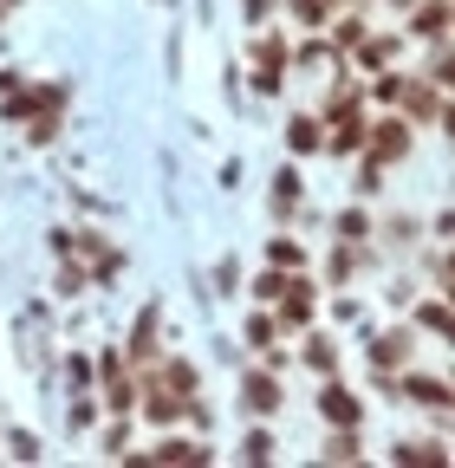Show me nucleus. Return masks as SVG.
<instances>
[{
    "instance_id": "obj_42",
    "label": "nucleus",
    "mask_w": 455,
    "mask_h": 468,
    "mask_svg": "<svg viewBox=\"0 0 455 468\" xmlns=\"http://www.w3.org/2000/svg\"><path fill=\"white\" fill-rule=\"evenodd\" d=\"M7 455H20V462H33V455H39V436H26V430H14V436H7Z\"/></svg>"
},
{
    "instance_id": "obj_9",
    "label": "nucleus",
    "mask_w": 455,
    "mask_h": 468,
    "mask_svg": "<svg viewBox=\"0 0 455 468\" xmlns=\"http://www.w3.org/2000/svg\"><path fill=\"white\" fill-rule=\"evenodd\" d=\"M280 403H287L280 371H273V365H248V371H241V410L267 423V417H280Z\"/></svg>"
},
{
    "instance_id": "obj_29",
    "label": "nucleus",
    "mask_w": 455,
    "mask_h": 468,
    "mask_svg": "<svg viewBox=\"0 0 455 468\" xmlns=\"http://www.w3.org/2000/svg\"><path fill=\"white\" fill-rule=\"evenodd\" d=\"M319 319H332V325H358V332H365V300H352V292L338 286V300L319 306Z\"/></svg>"
},
{
    "instance_id": "obj_3",
    "label": "nucleus",
    "mask_w": 455,
    "mask_h": 468,
    "mask_svg": "<svg viewBox=\"0 0 455 468\" xmlns=\"http://www.w3.org/2000/svg\"><path fill=\"white\" fill-rule=\"evenodd\" d=\"M365 365H371V378H397L404 365H417V332H410V319H397V325H365Z\"/></svg>"
},
{
    "instance_id": "obj_23",
    "label": "nucleus",
    "mask_w": 455,
    "mask_h": 468,
    "mask_svg": "<svg viewBox=\"0 0 455 468\" xmlns=\"http://www.w3.org/2000/svg\"><path fill=\"white\" fill-rule=\"evenodd\" d=\"M280 14H287L300 33H325V20H332V0H280Z\"/></svg>"
},
{
    "instance_id": "obj_38",
    "label": "nucleus",
    "mask_w": 455,
    "mask_h": 468,
    "mask_svg": "<svg viewBox=\"0 0 455 468\" xmlns=\"http://www.w3.org/2000/svg\"><path fill=\"white\" fill-rule=\"evenodd\" d=\"M377 189H384V163H371V156H358V196L371 202Z\"/></svg>"
},
{
    "instance_id": "obj_18",
    "label": "nucleus",
    "mask_w": 455,
    "mask_h": 468,
    "mask_svg": "<svg viewBox=\"0 0 455 468\" xmlns=\"http://www.w3.org/2000/svg\"><path fill=\"white\" fill-rule=\"evenodd\" d=\"M150 455H156V462H208L215 449H208L202 436H156V442H150L143 455H131V462H150Z\"/></svg>"
},
{
    "instance_id": "obj_21",
    "label": "nucleus",
    "mask_w": 455,
    "mask_h": 468,
    "mask_svg": "<svg viewBox=\"0 0 455 468\" xmlns=\"http://www.w3.org/2000/svg\"><path fill=\"white\" fill-rule=\"evenodd\" d=\"M150 378H156L163 390H176V397H196V390H202V371H196L189 358H156Z\"/></svg>"
},
{
    "instance_id": "obj_6",
    "label": "nucleus",
    "mask_w": 455,
    "mask_h": 468,
    "mask_svg": "<svg viewBox=\"0 0 455 468\" xmlns=\"http://www.w3.org/2000/svg\"><path fill=\"white\" fill-rule=\"evenodd\" d=\"M365 417H371L365 390H352L345 378H319V423L325 430H365Z\"/></svg>"
},
{
    "instance_id": "obj_27",
    "label": "nucleus",
    "mask_w": 455,
    "mask_h": 468,
    "mask_svg": "<svg viewBox=\"0 0 455 468\" xmlns=\"http://www.w3.org/2000/svg\"><path fill=\"white\" fill-rule=\"evenodd\" d=\"M325 462H365V430H332L325 436Z\"/></svg>"
},
{
    "instance_id": "obj_14",
    "label": "nucleus",
    "mask_w": 455,
    "mask_h": 468,
    "mask_svg": "<svg viewBox=\"0 0 455 468\" xmlns=\"http://www.w3.org/2000/svg\"><path fill=\"white\" fill-rule=\"evenodd\" d=\"M371 261H377V254H371V241H332V254H325V267H319V273H325V286H352Z\"/></svg>"
},
{
    "instance_id": "obj_34",
    "label": "nucleus",
    "mask_w": 455,
    "mask_h": 468,
    "mask_svg": "<svg viewBox=\"0 0 455 468\" xmlns=\"http://www.w3.org/2000/svg\"><path fill=\"white\" fill-rule=\"evenodd\" d=\"M417 79H429L436 91H449V79H455V66H449V46H429V58H423V72Z\"/></svg>"
},
{
    "instance_id": "obj_13",
    "label": "nucleus",
    "mask_w": 455,
    "mask_h": 468,
    "mask_svg": "<svg viewBox=\"0 0 455 468\" xmlns=\"http://www.w3.org/2000/svg\"><path fill=\"white\" fill-rule=\"evenodd\" d=\"M404 39L449 46V0H410V14H404Z\"/></svg>"
},
{
    "instance_id": "obj_39",
    "label": "nucleus",
    "mask_w": 455,
    "mask_h": 468,
    "mask_svg": "<svg viewBox=\"0 0 455 468\" xmlns=\"http://www.w3.org/2000/svg\"><path fill=\"white\" fill-rule=\"evenodd\" d=\"M254 91L260 98H280V91H287V72H280V66H254Z\"/></svg>"
},
{
    "instance_id": "obj_43",
    "label": "nucleus",
    "mask_w": 455,
    "mask_h": 468,
    "mask_svg": "<svg viewBox=\"0 0 455 468\" xmlns=\"http://www.w3.org/2000/svg\"><path fill=\"white\" fill-rule=\"evenodd\" d=\"M14 85H20V79H14V72H0V91H14Z\"/></svg>"
},
{
    "instance_id": "obj_11",
    "label": "nucleus",
    "mask_w": 455,
    "mask_h": 468,
    "mask_svg": "<svg viewBox=\"0 0 455 468\" xmlns=\"http://www.w3.org/2000/svg\"><path fill=\"white\" fill-rule=\"evenodd\" d=\"M390 111H397V117H410V124L423 131V124H442V111H449V91H436L429 79H417V72H410V85H404V98H397Z\"/></svg>"
},
{
    "instance_id": "obj_15",
    "label": "nucleus",
    "mask_w": 455,
    "mask_h": 468,
    "mask_svg": "<svg viewBox=\"0 0 455 468\" xmlns=\"http://www.w3.org/2000/svg\"><path fill=\"white\" fill-rule=\"evenodd\" d=\"M300 365H306L312 378H338V338H332L325 325H306V332H300Z\"/></svg>"
},
{
    "instance_id": "obj_20",
    "label": "nucleus",
    "mask_w": 455,
    "mask_h": 468,
    "mask_svg": "<svg viewBox=\"0 0 455 468\" xmlns=\"http://www.w3.org/2000/svg\"><path fill=\"white\" fill-rule=\"evenodd\" d=\"M260 261H267V267H280V273H306V267H312L306 241H300V234H287V228H280L273 241H267V254H260Z\"/></svg>"
},
{
    "instance_id": "obj_44",
    "label": "nucleus",
    "mask_w": 455,
    "mask_h": 468,
    "mask_svg": "<svg viewBox=\"0 0 455 468\" xmlns=\"http://www.w3.org/2000/svg\"><path fill=\"white\" fill-rule=\"evenodd\" d=\"M0 7H7V14H14V7H20V0H0Z\"/></svg>"
},
{
    "instance_id": "obj_12",
    "label": "nucleus",
    "mask_w": 455,
    "mask_h": 468,
    "mask_svg": "<svg viewBox=\"0 0 455 468\" xmlns=\"http://www.w3.org/2000/svg\"><path fill=\"white\" fill-rule=\"evenodd\" d=\"M124 358H131L137 371L163 358V313H156V306H137V319H131V338H124Z\"/></svg>"
},
{
    "instance_id": "obj_31",
    "label": "nucleus",
    "mask_w": 455,
    "mask_h": 468,
    "mask_svg": "<svg viewBox=\"0 0 455 468\" xmlns=\"http://www.w3.org/2000/svg\"><path fill=\"white\" fill-rule=\"evenodd\" d=\"M280 286H287V273H280V267H260V273L248 280V300H254V306H273Z\"/></svg>"
},
{
    "instance_id": "obj_45",
    "label": "nucleus",
    "mask_w": 455,
    "mask_h": 468,
    "mask_svg": "<svg viewBox=\"0 0 455 468\" xmlns=\"http://www.w3.org/2000/svg\"><path fill=\"white\" fill-rule=\"evenodd\" d=\"M0 20H7V7H0Z\"/></svg>"
},
{
    "instance_id": "obj_1",
    "label": "nucleus",
    "mask_w": 455,
    "mask_h": 468,
    "mask_svg": "<svg viewBox=\"0 0 455 468\" xmlns=\"http://www.w3.org/2000/svg\"><path fill=\"white\" fill-rule=\"evenodd\" d=\"M319 280H312V267L306 273H287V286H280V300L267 306L273 313V325H280V338H300L306 325H319Z\"/></svg>"
},
{
    "instance_id": "obj_35",
    "label": "nucleus",
    "mask_w": 455,
    "mask_h": 468,
    "mask_svg": "<svg viewBox=\"0 0 455 468\" xmlns=\"http://www.w3.org/2000/svg\"><path fill=\"white\" fill-rule=\"evenodd\" d=\"M66 384H72V390H91V384H98V358L72 351V358H66Z\"/></svg>"
},
{
    "instance_id": "obj_2",
    "label": "nucleus",
    "mask_w": 455,
    "mask_h": 468,
    "mask_svg": "<svg viewBox=\"0 0 455 468\" xmlns=\"http://www.w3.org/2000/svg\"><path fill=\"white\" fill-rule=\"evenodd\" d=\"M358 156H371V163H384V169L410 163V156H417V124H410V117H397V111L365 117V150H358Z\"/></svg>"
},
{
    "instance_id": "obj_8",
    "label": "nucleus",
    "mask_w": 455,
    "mask_h": 468,
    "mask_svg": "<svg viewBox=\"0 0 455 468\" xmlns=\"http://www.w3.org/2000/svg\"><path fill=\"white\" fill-rule=\"evenodd\" d=\"M267 215H273L280 228H293V221L306 215V183H300V156L273 169V183H267Z\"/></svg>"
},
{
    "instance_id": "obj_33",
    "label": "nucleus",
    "mask_w": 455,
    "mask_h": 468,
    "mask_svg": "<svg viewBox=\"0 0 455 468\" xmlns=\"http://www.w3.org/2000/svg\"><path fill=\"white\" fill-rule=\"evenodd\" d=\"M98 417H104V403H98L91 390H79V397H72V417H66V423H72V430L85 436V430H98Z\"/></svg>"
},
{
    "instance_id": "obj_28",
    "label": "nucleus",
    "mask_w": 455,
    "mask_h": 468,
    "mask_svg": "<svg viewBox=\"0 0 455 468\" xmlns=\"http://www.w3.org/2000/svg\"><path fill=\"white\" fill-rule=\"evenodd\" d=\"M59 124H66V111H33L20 131H26V144H33V150H46L52 137H59Z\"/></svg>"
},
{
    "instance_id": "obj_17",
    "label": "nucleus",
    "mask_w": 455,
    "mask_h": 468,
    "mask_svg": "<svg viewBox=\"0 0 455 468\" xmlns=\"http://www.w3.org/2000/svg\"><path fill=\"white\" fill-rule=\"evenodd\" d=\"M287 156H325V124H319V111H293V117H287Z\"/></svg>"
},
{
    "instance_id": "obj_36",
    "label": "nucleus",
    "mask_w": 455,
    "mask_h": 468,
    "mask_svg": "<svg viewBox=\"0 0 455 468\" xmlns=\"http://www.w3.org/2000/svg\"><path fill=\"white\" fill-rule=\"evenodd\" d=\"M423 273H429V286H436V292H449V248H442V241L423 254Z\"/></svg>"
},
{
    "instance_id": "obj_37",
    "label": "nucleus",
    "mask_w": 455,
    "mask_h": 468,
    "mask_svg": "<svg viewBox=\"0 0 455 468\" xmlns=\"http://www.w3.org/2000/svg\"><path fill=\"white\" fill-rule=\"evenodd\" d=\"M241 462H273V436L267 430H248L241 436Z\"/></svg>"
},
{
    "instance_id": "obj_41",
    "label": "nucleus",
    "mask_w": 455,
    "mask_h": 468,
    "mask_svg": "<svg viewBox=\"0 0 455 468\" xmlns=\"http://www.w3.org/2000/svg\"><path fill=\"white\" fill-rule=\"evenodd\" d=\"M273 14H280V0H241V20L248 27H267Z\"/></svg>"
},
{
    "instance_id": "obj_40",
    "label": "nucleus",
    "mask_w": 455,
    "mask_h": 468,
    "mask_svg": "<svg viewBox=\"0 0 455 468\" xmlns=\"http://www.w3.org/2000/svg\"><path fill=\"white\" fill-rule=\"evenodd\" d=\"M52 286H59V292H85L91 280H85V267H79V261L66 254V261H59V280H52Z\"/></svg>"
},
{
    "instance_id": "obj_25",
    "label": "nucleus",
    "mask_w": 455,
    "mask_h": 468,
    "mask_svg": "<svg viewBox=\"0 0 455 468\" xmlns=\"http://www.w3.org/2000/svg\"><path fill=\"white\" fill-rule=\"evenodd\" d=\"M365 117H371V111H365ZM365 117L332 124V131H325V156H358V150H365Z\"/></svg>"
},
{
    "instance_id": "obj_5",
    "label": "nucleus",
    "mask_w": 455,
    "mask_h": 468,
    "mask_svg": "<svg viewBox=\"0 0 455 468\" xmlns=\"http://www.w3.org/2000/svg\"><path fill=\"white\" fill-rule=\"evenodd\" d=\"M66 104H72V85H66V79L14 85V91H0V124H26L33 111H66Z\"/></svg>"
},
{
    "instance_id": "obj_19",
    "label": "nucleus",
    "mask_w": 455,
    "mask_h": 468,
    "mask_svg": "<svg viewBox=\"0 0 455 468\" xmlns=\"http://www.w3.org/2000/svg\"><path fill=\"white\" fill-rule=\"evenodd\" d=\"M332 58H338V52H332L325 33H300V39L287 46V66H293V72H325Z\"/></svg>"
},
{
    "instance_id": "obj_16",
    "label": "nucleus",
    "mask_w": 455,
    "mask_h": 468,
    "mask_svg": "<svg viewBox=\"0 0 455 468\" xmlns=\"http://www.w3.org/2000/svg\"><path fill=\"white\" fill-rule=\"evenodd\" d=\"M410 332H429V338H455V306H449V292H429V300H417L410 313Z\"/></svg>"
},
{
    "instance_id": "obj_10",
    "label": "nucleus",
    "mask_w": 455,
    "mask_h": 468,
    "mask_svg": "<svg viewBox=\"0 0 455 468\" xmlns=\"http://www.w3.org/2000/svg\"><path fill=\"white\" fill-rule=\"evenodd\" d=\"M410 52V39L404 33H365L352 52H345V66L358 72V79H371V72H384V66H397V58Z\"/></svg>"
},
{
    "instance_id": "obj_22",
    "label": "nucleus",
    "mask_w": 455,
    "mask_h": 468,
    "mask_svg": "<svg viewBox=\"0 0 455 468\" xmlns=\"http://www.w3.org/2000/svg\"><path fill=\"white\" fill-rule=\"evenodd\" d=\"M390 462L397 468H442L449 462V442H410L404 436V442H390Z\"/></svg>"
},
{
    "instance_id": "obj_7",
    "label": "nucleus",
    "mask_w": 455,
    "mask_h": 468,
    "mask_svg": "<svg viewBox=\"0 0 455 468\" xmlns=\"http://www.w3.org/2000/svg\"><path fill=\"white\" fill-rule=\"evenodd\" d=\"M72 254H79V267H85L91 286H111L124 273V248L104 241V234H91V228H72Z\"/></svg>"
},
{
    "instance_id": "obj_30",
    "label": "nucleus",
    "mask_w": 455,
    "mask_h": 468,
    "mask_svg": "<svg viewBox=\"0 0 455 468\" xmlns=\"http://www.w3.org/2000/svg\"><path fill=\"white\" fill-rule=\"evenodd\" d=\"M241 338H248V351H267V345H280V325H273V313H248V319H241Z\"/></svg>"
},
{
    "instance_id": "obj_32",
    "label": "nucleus",
    "mask_w": 455,
    "mask_h": 468,
    "mask_svg": "<svg viewBox=\"0 0 455 468\" xmlns=\"http://www.w3.org/2000/svg\"><path fill=\"white\" fill-rule=\"evenodd\" d=\"M254 66H280V72H287V39H280V33H254Z\"/></svg>"
},
{
    "instance_id": "obj_26",
    "label": "nucleus",
    "mask_w": 455,
    "mask_h": 468,
    "mask_svg": "<svg viewBox=\"0 0 455 468\" xmlns=\"http://www.w3.org/2000/svg\"><path fill=\"white\" fill-rule=\"evenodd\" d=\"M332 234H338V241H371V234H377V215H371V208H345V215L332 221Z\"/></svg>"
},
{
    "instance_id": "obj_4",
    "label": "nucleus",
    "mask_w": 455,
    "mask_h": 468,
    "mask_svg": "<svg viewBox=\"0 0 455 468\" xmlns=\"http://www.w3.org/2000/svg\"><path fill=\"white\" fill-rule=\"evenodd\" d=\"M390 397H404V403H417L423 417H436V423L449 417V403H455L449 378H442V371H417V365H404V371L390 378Z\"/></svg>"
},
{
    "instance_id": "obj_24",
    "label": "nucleus",
    "mask_w": 455,
    "mask_h": 468,
    "mask_svg": "<svg viewBox=\"0 0 455 468\" xmlns=\"http://www.w3.org/2000/svg\"><path fill=\"white\" fill-rule=\"evenodd\" d=\"M131 436H137V417H111V430L98 436V449H104L111 462H131V455H137V442H131Z\"/></svg>"
}]
</instances>
